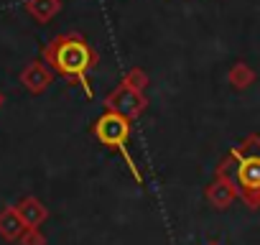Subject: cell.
Segmentation results:
<instances>
[{
  "label": "cell",
  "instance_id": "cell-1",
  "mask_svg": "<svg viewBox=\"0 0 260 245\" xmlns=\"http://www.w3.org/2000/svg\"><path fill=\"white\" fill-rule=\"evenodd\" d=\"M44 62L54 69V74L64 77L67 82L82 87L84 97L92 100L94 89H92V79L89 74L94 72V67L100 64V54L94 51V46L79 36V34H64L51 39L44 51H41Z\"/></svg>",
  "mask_w": 260,
  "mask_h": 245
},
{
  "label": "cell",
  "instance_id": "cell-2",
  "mask_svg": "<svg viewBox=\"0 0 260 245\" xmlns=\"http://www.w3.org/2000/svg\"><path fill=\"white\" fill-rule=\"evenodd\" d=\"M214 171L224 174L235 184L237 199H242L245 207L260 209V136L257 133H250L237 146H232Z\"/></svg>",
  "mask_w": 260,
  "mask_h": 245
},
{
  "label": "cell",
  "instance_id": "cell-3",
  "mask_svg": "<svg viewBox=\"0 0 260 245\" xmlns=\"http://www.w3.org/2000/svg\"><path fill=\"white\" fill-rule=\"evenodd\" d=\"M130 131H133V120H127L125 115L115 112V110H105L94 122H92V136L97 138V143L117 156H122L127 171L133 174V179L138 184H143V174L133 159V154H130L127 143H130Z\"/></svg>",
  "mask_w": 260,
  "mask_h": 245
},
{
  "label": "cell",
  "instance_id": "cell-4",
  "mask_svg": "<svg viewBox=\"0 0 260 245\" xmlns=\"http://www.w3.org/2000/svg\"><path fill=\"white\" fill-rule=\"evenodd\" d=\"M148 107V100L143 92L133 89V87H127V84H117L107 97H105V110H115L120 115H125L127 120H138Z\"/></svg>",
  "mask_w": 260,
  "mask_h": 245
},
{
  "label": "cell",
  "instance_id": "cell-5",
  "mask_svg": "<svg viewBox=\"0 0 260 245\" xmlns=\"http://www.w3.org/2000/svg\"><path fill=\"white\" fill-rule=\"evenodd\" d=\"M18 79H21V84H23L31 95H44V92L54 84V69H51L46 62L34 59V62L26 64V69L18 74Z\"/></svg>",
  "mask_w": 260,
  "mask_h": 245
},
{
  "label": "cell",
  "instance_id": "cell-6",
  "mask_svg": "<svg viewBox=\"0 0 260 245\" xmlns=\"http://www.w3.org/2000/svg\"><path fill=\"white\" fill-rule=\"evenodd\" d=\"M204 197H207V202H209L214 209L222 212V209H230V207L237 202V189H235V184H232L224 174L214 171V179H212V184L207 187Z\"/></svg>",
  "mask_w": 260,
  "mask_h": 245
},
{
  "label": "cell",
  "instance_id": "cell-7",
  "mask_svg": "<svg viewBox=\"0 0 260 245\" xmlns=\"http://www.w3.org/2000/svg\"><path fill=\"white\" fill-rule=\"evenodd\" d=\"M21 220L26 222V227H41L49 220V207L39 199V197H26L16 204Z\"/></svg>",
  "mask_w": 260,
  "mask_h": 245
},
{
  "label": "cell",
  "instance_id": "cell-8",
  "mask_svg": "<svg viewBox=\"0 0 260 245\" xmlns=\"http://www.w3.org/2000/svg\"><path fill=\"white\" fill-rule=\"evenodd\" d=\"M23 230H26V222L21 220L16 204L0 209V237L8 240V242H18V237L23 235Z\"/></svg>",
  "mask_w": 260,
  "mask_h": 245
},
{
  "label": "cell",
  "instance_id": "cell-9",
  "mask_svg": "<svg viewBox=\"0 0 260 245\" xmlns=\"http://www.w3.org/2000/svg\"><path fill=\"white\" fill-rule=\"evenodd\" d=\"M23 8H26V13H28L34 21L49 23V21H54V18L61 13L64 0H26Z\"/></svg>",
  "mask_w": 260,
  "mask_h": 245
},
{
  "label": "cell",
  "instance_id": "cell-10",
  "mask_svg": "<svg viewBox=\"0 0 260 245\" xmlns=\"http://www.w3.org/2000/svg\"><path fill=\"white\" fill-rule=\"evenodd\" d=\"M255 79H257L255 69H252L250 64H245V62H235V64L230 67V72H227V82H230V87L237 89V92L252 87Z\"/></svg>",
  "mask_w": 260,
  "mask_h": 245
},
{
  "label": "cell",
  "instance_id": "cell-11",
  "mask_svg": "<svg viewBox=\"0 0 260 245\" xmlns=\"http://www.w3.org/2000/svg\"><path fill=\"white\" fill-rule=\"evenodd\" d=\"M120 82L127 84V87H133V89H138V92H146V87H148V74H146L141 67H133V69L125 72V77H122Z\"/></svg>",
  "mask_w": 260,
  "mask_h": 245
},
{
  "label": "cell",
  "instance_id": "cell-12",
  "mask_svg": "<svg viewBox=\"0 0 260 245\" xmlns=\"http://www.w3.org/2000/svg\"><path fill=\"white\" fill-rule=\"evenodd\" d=\"M18 245H46V235L41 232V227H26L18 237Z\"/></svg>",
  "mask_w": 260,
  "mask_h": 245
},
{
  "label": "cell",
  "instance_id": "cell-13",
  "mask_svg": "<svg viewBox=\"0 0 260 245\" xmlns=\"http://www.w3.org/2000/svg\"><path fill=\"white\" fill-rule=\"evenodd\" d=\"M3 105H6V95H3V92H0V107H3Z\"/></svg>",
  "mask_w": 260,
  "mask_h": 245
},
{
  "label": "cell",
  "instance_id": "cell-14",
  "mask_svg": "<svg viewBox=\"0 0 260 245\" xmlns=\"http://www.w3.org/2000/svg\"><path fill=\"white\" fill-rule=\"evenodd\" d=\"M207 245H219V242H207Z\"/></svg>",
  "mask_w": 260,
  "mask_h": 245
}]
</instances>
